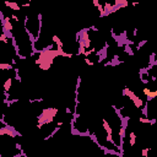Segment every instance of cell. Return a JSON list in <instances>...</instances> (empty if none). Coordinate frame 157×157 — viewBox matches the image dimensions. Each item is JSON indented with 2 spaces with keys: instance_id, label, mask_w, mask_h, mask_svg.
<instances>
[{
  "instance_id": "1",
  "label": "cell",
  "mask_w": 157,
  "mask_h": 157,
  "mask_svg": "<svg viewBox=\"0 0 157 157\" xmlns=\"http://www.w3.org/2000/svg\"><path fill=\"white\" fill-rule=\"evenodd\" d=\"M57 57H59L57 48H53V44H52L48 48L41 49L38 52V57L35 59V64L38 65L42 71H48L52 68V65L54 64V60L57 59Z\"/></svg>"
},
{
  "instance_id": "2",
  "label": "cell",
  "mask_w": 157,
  "mask_h": 157,
  "mask_svg": "<svg viewBox=\"0 0 157 157\" xmlns=\"http://www.w3.org/2000/svg\"><path fill=\"white\" fill-rule=\"evenodd\" d=\"M58 114H59V108H55V107H47V108H43L41 110L38 118H37L36 126L38 128V129H42L43 126L48 125V124L54 123Z\"/></svg>"
},
{
  "instance_id": "3",
  "label": "cell",
  "mask_w": 157,
  "mask_h": 157,
  "mask_svg": "<svg viewBox=\"0 0 157 157\" xmlns=\"http://www.w3.org/2000/svg\"><path fill=\"white\" fill-rule=\"evenodd\" d=\"M123 96L126 97L128 100H130L131 102H133V104L135 106V108L142 109L144 107H145V102H144L142 98H140L138 94H136L134 91H131V88H129V87H124V90H123Z\"/></svg>"
},
{
  "instance_id": "4",
  "label": "cell",
  "mask_w": 157,
  "mask_h": 157,
  "mask_svg": "<svg viewBox=\"0 0 157 157\" xmlns=\"http://www.w3.org/2000/svg\"><path fill=\"white\" fill-rule=\"evenodd\" d=\"M102 126H103V129H104L106 134H107V138H106L107 141H108L109 144H112L114 147H118L117 144H115V141H114V139H113V128H112V125H110L109 122L107 120L106 118L102 119Z\"/></svg>"
},
{
  "instance_id": "5",
  "label": "cell",
  "mask_w": 157,
  "mask_h": 157,
  "mask_svg": "<svg viewBox=\"0 0 157 157\" xmlns=\"http://www.w3.org/2000/svg\"><path fill=\"white\" fill-rule=\"evenodd\" d=\"M0 17H1V26H3L4 32L6 35H11V32L14 31V25L11 23L10 17H4L1 12H0Z\"/></svg>"
},
{
  "instance_id": "6",
  "label": "cell",
  "mask_w": 157,
  "mask_h": 157,
  "mask_svg": "<svg viewBox=\"0 0 157 157\" xmlns=\"http://www.w3.org/2000/svg\"><path fill=\"white\" fill-rule=\"evenodd\" d=\"M16 135H17V133H16V130L12 126H9V125L0 126V136H9V138H15Z\"/></svg>"
},
{
  "instance_id": "7",
  "label": "cell",
  "mask_w": 157,
  "mask_h": 157,
  "mask_svg": "<svg viewBox=\"0 0 157 157\" xmlns=\"http://www.w3.org/2000/svg\"><path fill=\"white\" fill-rule=\"evenodd\" d=\"M4 5H5L6 7H9L10 10H12V11H21V5H19L15 1V0H4Z\"/></svg>"
},
{
  "instance_id": "8",
  "label": "cell",
  "mask_w": 157,
  "mask_h": 157,
  "mask_svg": "<svg viewBox=\"0 0 157 157\" xmlns=\"http://www.w3.org/2000/svg\"><path fill=\"white\" fill-rule=\"evenodd\" d=\"M12 80H14L12 77H7L6 80H5V82H4V85H3V87H4V92H5L6 97H7V94H9L10 90H11V87H12Z\"/></svg>"
},
{
  "instance_id": "9",
  "label": "cell",
  "mask_w": 157,
  "mask_h": 157,
  "mask_svg": "<svg viewBox=\"0 0 157 157\" xmlns=\"http://www.w3.org/2000/svg\"><path fill=\"white\" fill-rule=\"evenodd\" d=\"M114 5L118 10L119 9H126V7L129 6V1H128V0H114Z\"/></svg>"
},
{
  "instance_id": "10",
  "label": "cell",
  "mask_w": 157,
  "mask_h": 157,
  "mask_svg": "<svg viewBox=\"0 0 157 157\" xmlns=\"http://www.w3.org/2000/svg\"><path fill=\"white\" fill-rule=\"evenodd\" d=\"M52 42H53V44H55L57 47H61V48H64V42L61 41V38H60L59 36L53 35V36H52Z\"/></svg>"
},
{
  "instance_id": "11",
  "label": "cell",
  "mask_w": 157,
  "mask_h": 157,
  "mask_svg": "<svg viewBox=\"0 0 157 157\" xmlns=\"http://www.w3.org/2000/svg\"><path fill=\"white\" fill-rule=\"evenodd\" d=\"M136 133L135 131H130L129 133V145H130V147H134L135 146V144H136Z\"/></svg>"
},
{
  "instance_id": "12",
  "label": "cell",
  "mask_w": 157,
  "mask_h": 157,
  "mask_svg": "<svg viewBox=\"0 0 157 157\" xmlns=\"http://www.w3.org/2000/svg\"><path fill=\"white\" fill-rule=\"evenodd\" d=\"M138 120L141 124H155L156 123V119H150L147 117H140L138 118Z\"/></svg>"
},
{
  "instance_id": "13",
  "label": "cell",
  "mask_w": 157,
  "mask_h": 157,
  "mask_svg": "<svg viewBox=\"0 0 157 157\" xmlns=\"http://www.w3.org/2000/svg\"><path fill=\"white\" fill-rule=\"evenodd\" d=\"M119 138H120V141L123 142L124 141V139H125V134H126V128L125 126H120V129H119Z\"/></svg>"
},
{
  "instance_id": "14",
  "label": "cell",
  "mask_w": 157,
  "mask_h": 157,
  "mask_svg": "<svg viewBox=\"0 0 157 157\" xmlns=\"http://www.w3.org/2000/svg\"><path fill=\"white\" fill-rule=\"evenodd\" d=\"M156 97H157V90H151L150 92H148V94L146 96V100L147 101H152Z\"/></svg>"
},
{
  "instance_id": "15",
  "label": "cell",
  "mask_w": 157,
  "mask_h": 157,
  "mask_svg": "<svg viewBox=\"0 0 157 157\" xmlns=\"http://www.w3.org/2000/svg\"><path fill=\"white\" fill-rule=\"evenodd\" d=\"M0 70L3 71H7V70H12V65L9 63H0Z\"/></svg>"
},
{
  "instance_id": "16",
  "label": "cell",
  "mask_w": 157,
  "mask_h": 157,
  "mask_svg": "<svg viewBox=\"0 0 157 157\" xmlns=\"http://www.w3.org/2000/svg\"><path fill=\"white\" fill-rule=\"evenodd\" d=\"M0 42L5 43V44H9V38H7V35L5 32H3L1 35H0Z\"/></svg>"
},
{
  "instance_id": "17",
  "label": "cell",
  "mask_w": 157,
  "mask_h": 157,
  "mask_svg": "<svg viewBox=\"0 0 157 157\" xmlns=\"http://www.w3.org/2000/svg\"><path fill=\"white\" fill-rule=\"evenodd\" d=\"M85 52H86V48L84 47V45H78L77 52H76V55H84Z\"/></svg>"
},
{
  "instance_id": "18",
  "label": "cell",
  "mask_w": 157,
  "mask_h": 157,
  "mask_svg": "<svg viewBox=\"0 0 157 157\" xmlns=\"http://www.w3.org/2000/svg\"><path fill=\"white\" fill-rule=\"evenodd\" d=\"M85 63L87 65H90V67H94V61L91 60L90 57H85Z\"/></svg>"
},
{
  "instance_id": "19",
  "label": "cell",
  "mask_w": 157,
  "mask_h": 157,
  "mask_svg": "<svg viewBox=\"0 0 157 157\" xmlns=\"http://www.w3.org/2000/svg\"><path fill=\"white\" fill-rule=\"evenodd\" d=\"M148 152H150V147H144L142 150H141V156L142 157H147Z\"/></svg>"
},
{
  "instance_id": "20",
  "label": "cell",
  "mask_w": 157,
  "mask_h": 157,
  "mask_svg": "<svg viewBox=\"0 0 157 157\" xmlns=\"http://www.w3.org/2000/svg\"><path fill=\"white\" fill-rule=\"evenodd\" d=\"M11 19L14 20L15 22H19V21H20V17H19L17 15H15V14H11Z\"/></svg>"
},
{
  "instance_id": "21",
  "label": "cell",
  "mask_w": 157,
  "mask_h": 157,
  "mask_svg": "<svg viewBox=\"0 0 157 157\" xmlns=\"http://www.w3.org/2000/svg\"><path fill=\"white\" fill-rule=\"evenodd\" d=\"M131 5H133V6H136V5H139V1H134L133 4H131Z\"/></svg>"
},
{
  "instance_id": "22",
  "label": "cell",
  "mask_w": 157,
  "mask_h": 157,
  "mask_svg": "<svg viewBox=\"0 0 157 157\" xmlns=\"http://www.w3.org/2000/svg\"><path fill=\"white\" fill-rule=\"evenodd\" d=\"M27 1H31V0H27Z\"/></svg>"
}]
</instances>
